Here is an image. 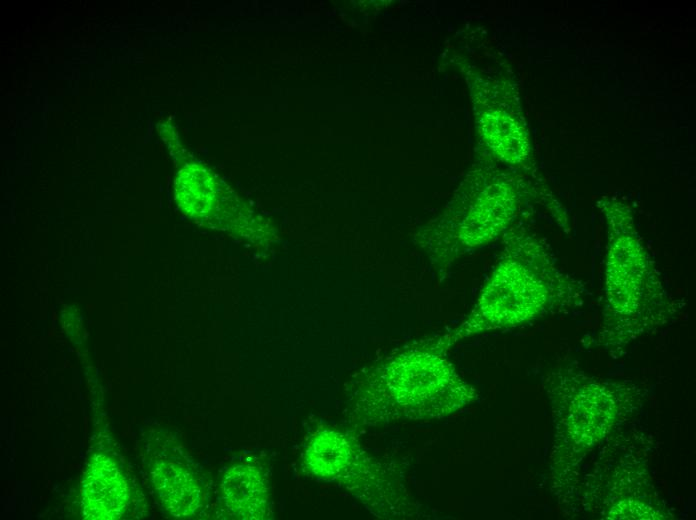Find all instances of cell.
Instances as JSON below:
<instances>
[{
	"label": "cell",
	"instance_id": "6",
	"mask_svg": "<svg viewBox=\"0 0 696 520\" xmlns=\"http://www.w3.org/2000/svg\"><path fill=\"white\" fill-rule=\"evenodd\" d=\"M220 497L229 519L273 518L269 478L255 460H244L226 469L220 481Z\"/></svg>",
	"mask_w": 696,
	"mask_h": 520
},
{
	"label": "cell",
	"instance_id": "4",
	"mask_svg": "<svg viewBox=\"0 0 696 520\" xmlns=\"http://www.w3.org/2000/svg\"><path fill=\"white\" fill-rule=\"evenodd\" d=\"M525 185L494 168L475 170L453 209L416 235L438 276L456 260L507 233L517 215Z\"/></svg>",
	"mask_w": 696,
	"mask_h": 520
},
{
	"label": "cell",
	"instance_id": "2",
	"mask_svg": "<svg viewBox=\"0 0 696 520\" xmlns=\"http://www.w3.org/2000/svg\"><path fill=\"white\" fill-rule=\"evenodd\" d=\"M435 338L409 345L370 369L350 388L351 424L373 427L449 416L470 403L474 389Z\"/></svg>",
	"mask_w": 696,
	"mask_h": 520
},
{
	"label": "cell",
	"instance_id": "3",
	"mask_svg": "<svg viewBox=\"0 0 696 520\" xmlns=\"http://www.w3.org/2000/svg\"><path fill=\"white\" fill-rule=\"evenodd\" d=\"M598 207L606 229L604 340L622 347L656 323L667 293L630 207L615 197L601 199Z\"/></svg>",
	"mask_w": 696,
	"mask_h": 520
},
{
	"label": "cell",
	"instance_id": "1",
	"mask_svg": "<svg viewBox=\"0 0 696 520\" xmlns=\"http://www.w3.org/2000/svg\"><path fill=\"white\" fill-rule=\"evenodd\" d=\"M585 292V284L560 265L544 238L512 229L470 313L435 340L447 352L464 338L516 327L576 303Z\"/></svg>",
	"mask_w": 696,
	"mask_h": 520
},
{
	"label": "cell",
	"instance_id": "7",
	"mask_svg": "<svg viewBox=\"0 0 696 520\" xmlns=\"http://www.w3.org/2000/svg\"><path fill=\"white\" fill-rule=\"evenodd\" d=\"M129 502V488L116 463L108 456H93L82 483L84 518L113 520L119 518Z\"/></svg>",
	"mask_w": 696,
	"mask_h": 520
},
{
	"label": "cell",
	"instance_id": "5",
	"mask_svg": "<svg viewBox=\"0 0 696 520\" xmlns=\"http://www.w3.org/2000/svg\"><path fill=\"white\" fill-rule=\"evenodd\" d=\"M301 466L311 477L345 489L376 517L409 516L416 508L392 469L335 427L322 426L310 436Z\"/></svg>",
	"mask_w": 696,
	"mask_h": 520
},
{
	"label": "cell",
	"instance_id": "8",
	"mask_svg": "<svg viewBox=\"0 0 696 520\" xmlns=\"http://www.w3.org/2000/svg\"><path fill=\"white\" fill-rule=\"evenodd\" d=\"M151 478L162 506L174 518H191L201 509V485L183 462L172 458L159 459L152 467Z\"/></svg>",
	"mask_w": 696,
	"mask_h": 520
}]
</instances>
